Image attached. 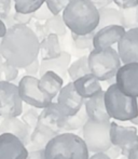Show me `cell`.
Wrapping results in <instances>:
<instances>
[{"label":"cell","instance_id":"6da1fadb","mask_svg":"<svg viewBox=\"0 0 138 159\" xmlns=\"http://www.w3.org/2000/svg\"><path fill=\"white\" fill-rule=\"evenodd\" d=\"M39 42L30 26L15 24L0 39V54L19 69L25 68L39 57Z\"/></svg>","mask_w":138,"mask_h":159},{"label":"cell","instance_id":"7a4b0ae2","mask_svg":"<svg viewBox=\"0 0 138 159\" xmlns=\"http://www.w3.org/2000/svg\"><path fill=\"white\" fill-rule=\"evenodd\" d=\"M62 16L70 33L78 35L95 32L99 22L98 9L91 0H71Z\"/></svg>","mask_w":138,"mask_h":159},{"label":"cell","instance_id":"3957f363","mask_svg":"<svg viewBox=\"0 0 138 159\" xmlns=\"http://www.w3.org/2000/svg\"><path fill=\"white\" fill-rule=\"evenodd\" d=\"M90 152L82 136L72 132L55 135L44 147V159H88Z\"/></svg>","mask_w":138,"mask_h":159},{"label":"cell","instance_id":"277c9868","mask_svg":"<svg viewBox=\"0 0 138 159\" xmlns=\"http://www.w3.org/2000/svg\"><path fill=\"white\" fill-rule=\"evenodd\" d=\"M105 106L110 119L118 121H131L138 115L137 98L124 94L115 82L105 91Z\"/></svg>","mask_w":138,"mask_h":159},{"label":"cell","instance_id":"5b68a950","mask_svg":"<svg viewBox=\"0 0 138 159\" xmlns=\"http://www.w3.org/2000/svg\"><path fill=\"white\" fill-rule=\"evenodd\" d=\"M91 74L99 81H107L115 77L118 69L122 65L119 53L112 47L93 48L88 55Z\"/></svg>","mask_w":138,"mask_h":159},{"label":"cell","instance_id":"8992f818","mask_svg":"<svg viewBox=\"0 0 138 159\" xmlns=\"http://www.w3.org/2000/svg\"><path fill=\"white\" fill-rule=\"evenodd\" d=\"M110 121L95 122L88 119L82 128V139L90 153L106 152L111 146Z\"/></svg>","mask_w":138,"mask_h":159},{"label":"cell","instance_id":"52a82bcc","mask_svg":"<svg viewBox=\"0 0 138 159\" xmlns=\"http://www.w3.org/2000/svg\"><path fill=\"white\" fill-rule=\"evenodd\" d=\"M23 113V101L13 82L0 80V117H19Z\"/></svg>","mask_w":138,"mask_h":159},{"label":"cell","instance_id":"ba28073f","mask_svg":"<svg viewBox=\"0 0 138 159\" xmlns=\"http://www.w3.org/2000/svg\"><path fill=\"white\" fill-rule=\"evenodd\" d=\"M38 80L39 78L37 77L25 75L19 81L17 88L23 103L29 106H34L38 109H42L48 106L52 102V100L39 89Z\"/></svg>","mask_w":138,"mask_h":159},{"label":"cell","instance_id":"9c48e42d","mask_svg":"<svg viewBox=\"0 0 138 159\" xmlns=\"http://www.w3.org/2000/svg\"><path fill=\"white\" fill-rule=\"evenodd\" d=\"M111 144L120 147L122 156H127L128 152L138 143L137 128L134 126H122L115 121H110Z\"/></svg>","mask_w":138,"mask_h":159},{"label":"cell","instance_id":"30bf717a","mask_svg":"<svg viewBox=\"0 0 138 159\" xmlns=\"http://www.w3.org/2000/svg\"><path fill=\"white\" fill-rule=\"evenodd\" d=\"M114 78L115 84L124 94L138 98V62L122 64Z\"/></svg>","mask_w":138,"mask_h":159},{"label":"cell","instance_id":"8fae6325","mask_svg":"<svg viewBox=\"0 0 138 159\" xmlns=\"http://www.w3.org/2000/svg\"><path fill=\"white\" fill-rule=\"evenodd\" d=\"M57 104L66 116L77 114L84 106V98L75 91L73 82H68L57 94Z\"/></svg>","mask_w":138,"mask_h":159},{"label":"cell","instance_id":"7c38bea8","mask_svg":"<svg viewBox=\"0 0 138 159\" xmlns=\"http://www.w3.org/2000/svg\"><path fill=\"white\" fill-rule=\"evenodd\" d=\"M28 154L26 145L16 135L0 134V159H26Z\"/></svg>","mask_w":138,"mask_h":159},{"label":"cell","instance_id":"4fadbf2b","mask_svg":"<svg viewBox=\"0 0 138 159\" xmlns=\"http://www.w3.org/2000/svg\"><path fill=\"white\" fill-rule=\"evenodd\" d=\"M117 44L122 64L138 62V27L125 30Z\"/></svg>","mask_w":138,"mask_h":159},{"label":"cell","instance_id":"5bb4252c","mask_svg":"<svg viewBox=\"0 0 138 159\" xmlns=\"http://www.w3.org/2000/svg\"><path fill=\"white\" fill-rule=\"evenodd\" d=\"M67 116L63 113L56 102H51L46 107L42 108L38 118V124L50 128L55 133L59 134L64 132V126Z\"/></svg>","mask_w":138,"mask_h":159},{"label":"cell","instance_id":"9a60e30c","mask_svg":"<svg viewBox=\"0 0 138 159\" xmlns=\"http://www.w3.org/2000/svg\"><path fill=\"white\" fill-rule=\"evenodd\" d=\"M125 30V28L121 25H109L95 30L93 37V48L101 49L112 47L120 41Z\"/></svg>","mask_w":138,"mask_h":159},{"label":"cell","instance_id":"2e32d148","mask_svg":"<svg viewBox=\"0 0 138 159\" xmlns=\"http://www.w3.org/2000/svg\"><path fill=\"white\" fill-rule=\"evenodd\" d=\"M84 107H85L86 114L88 119L95 122H105L110 121L108 113H107L106 106H105V91L101 90L92 98H86L84 101Z\"/></svg>","mask_w":138,"mask_h":159},{"label":"cell","instance_id":"e0dca14e","mask_svg":"<svg viewBox=\"0 0 138 159\" xmlns=\"http://www.w3.org/2000/svg\"><path fill=\"white\" fill-rule=\"evenodd\" d=\"M71 63V55L67 51H63L62 54L54 59L41 60L40 61L39 76L48 70H52L59 75L64 80L68 77V67Z\"/></svg>","mask_w":138,"mask_h":159},{"label":"cell","instance_id":"ac0fdd59","mask_svg":"<svg viewBox=\"0 0 138 159\" xmlns=\"http://www.w3.org/2000/svg\"><path fill=\"white\" fill-rule=\"evenodd\" d=\"M38 87L44 94H46L53 101L64 87V79L54 71L48 70L39 76Z\"/></svg>","mask_w":138,"mask_h":159},{"label":"cell","instance_id":"d6986e66","mask_svg":"<svg viewBox=\"0 0 138 159\" xmlns=\"http://www.w3.org/2000/svg\"><path fill=\"white\" fill-rule=\"evenodd\" d=\"M12 133L16 135L27 146L30 139V131L28 127L17 117L3 118L0 122V134Z\"/></svg>","mask_w":138,"mask_h":159},{"label":"cell","instance_id":"ffe728a7","mask_svg":"<svg viewBox=\"0 0 138 159\" xmlns=\"http://www.w3.org/2000/svg\"><path fill=\"white\" fill-rule=\"evenodd\" d=\"M55 135H57V133H55L50 128L43 126V125L37 124L36 128L32 131V133H30L29 143H28V145L26 147H27L28 152L44 149L46 144Z\"/></svg>","mask_w":138,"mask_h":159},{"label":"cell","instance_id":"44dd1931","mask_svg":"<svg viewBox=\"0 0 138 159\" xmlns=\"http://www.w3.org/2000/svg\"><path fill=\"white\" fill-rule=\"evenodd\" d=\"M73 86L75 89L84 100L92 98L99 91L103 90L101 88V81L95 77L92 74H88L82 77L78 78V79L73 80Z\"/></svg>","mask_w":138,"mask_h":159},{"label":"cell","instance_id":"7402d4cb","mask_svg":"<svg viewBox=\"0 0 138 159\" xmlns=\"http://www.w3.org/2000/svg\"><path fill=\"white\" fill-rule=\"evenodd\" d=\"M63 49L61 47L59 37L55 34H50L39 42V54L41 60L54 59L62 54Z\"/></svg>","mask_w":138,"mask_h":159},{"label":"cell","instance_id":"603a6c76","mask_svg":"<svg viewBox=\"0 0 138 159\" xmlns=\"http://www.w3.org/2000/svg\"><path fill=\"white\" fill-rule=\"evenodd\" d=\"M98 13L99 22L96 30L109 25H121V14H120V10H118V9L111 8V7H105V8L98 9Z\"/></svg>","mask_w":138,"mask_h":159},{"label":"cell","instance_id":"cb8c5ba5","mask_svg":"<svg viewBox=\"0 0 138 159\" xmlns=\"http://www.w3.org/2000/svg\"><path fill=\"white\" fill-rule=\"evenodd\" d=\"M91 74L90 66H88V55H82L75 62H71L68 67V76L71 81L82 77L84 75Z\"/></svg>","mask_w":138,"mask_h":159},{"label":"cell","instance_id":"d4e9b609","mask_svg":"<svg viewBox=\"0 0 138 159\" xmlns=\"http://www.w3.org/2000/svg\"><path fill=\"white\" fill-rule=\"evenodd\" d=\"M44 27H45V32L48 35L50 34H55L59 38L64 37L67 34V26H66L65 22L63 20L62 14H56L52 15L51 17H49L46 21L43 22Z\"/></svg>","mask_w":138,"mask_h":159},{"label":"cell","instance_id":"484cf974","mask_svg":"<svg viewBox=\"0 0 138 159\" xmlns=\"http://www.w3.org/2000/svg\"><path fill=\"white\" fill-rule=\"evenodd\" d=\"M88 120V116L86 114L85 107H82L77 114L72 116H67L65 121V126H64V132H72L78 131V130L83 128L86 121Z\"/></svg>","mask_w":138,"mask_h":159},{"label":"cell","instance_id":"4316f807","mask_svg":"<svg viewBox=\"0 0 138 159\" xmlns=\"http://www.w3.org/2000/svg\"><path fill=\"white\" fill-rule=\"evenodd\" d=\"M119 10L121 14V25L126 30L138 27V7Z\"/></svg>","mask_w":138,"mask_h":159},{"label":"cell","instance_id":"83f0119b","mask_svg":"<svg viewBox=\"0 0 138 159\" xmlns=\"http://www.w3.org/2000/svg\"><path fill=\"white\" fill-rule=\"evenodd\" d=\"M14 10L19 13L32 14L44 3V0H12Z\"/></svg>","mask_w":138,"mask_h":159},{"label":"cell","instance_id":"f1b7e54d","mask_svg":"<svg viewBox=\"0 0 138 159\" xmlns=\"http://www.w3.org/2000/svg\"><path fill=\"white\" fill-rule=\"evenodd\" d=\"M95 32L84 34V35H78L75 33H70L71 41L75 48L79 50H92L93 49V37Z\"/></svg>","mask_w":138,"mask_h":159},{"label":"cell","instance_id":"f546056e","mask_svg":"<svg viewBox=\"0 0 138 159\" xmlns=\"http://www.w3.org/2000/svg\"><path fill=\"white\" fill-rule=\"evenodd\" d=\"M39 111L38 108H36L34 106H29L27 108H24L23 106V113H22V121L28 127L30 133L35 129L36 126L38 124V118H39Z\"/></svg>","mask_w":138,"mask_h":159},{"label":"cell","instance_id":"4dcf8cb0","mask_svg":"<svg viewBox=\"0 0 138 159\" xmlns=\"http://www.w3.org/2000/svg\"><path fill=\"white\" fill-rule=\"evenodd\" d=\"M71 0H44L45 4L50 9V11L52 12L53 15L62 14L64 9L67 7V4Z\"/></svg>","mask_w":138,"mask_h":159},{"label":"cell","instance_id":"1f68e13d","mask_svg":"<svg viewBox=\"0 0 138 159\" xmlns=\"http://www.w3.org/2000/svg\"><path fill=\"white\" fill-rule=\"evenodd\" d=\"M2 76L4 77L6 81H14L19 77V68L8 63L6 61H3V64H2Z\"/></svg>","mask_w":138,"mask_h":159},{"label":"cell","instance_id":"d6a6232c","mask_svg":"<svg viewBox=\"0 0 138 159\" xmlns=\"http://www.w3.org/2000/svg\"><path fill=\"white\" fill-rule=\"evenodd\" d=\"M52 12L50 11V9L48 8V6L44 2L41 7H40L38 10H36L34 13H32V16H34V20H37V21L40 22H44L49 19V17L52 16Z\"/></svg>","mask_w":138,"mask_h":159},{"label":"cell","instance_id":"836d02e7","mask_svg":"<svg viewBox=\"0 0 138 159\" xmlns=\"http://www.w3.org/2000/svg\"><path fill=\"white\" fill-rule=\"evenodd\" d=\"M32 27H30V28L35 32L37 38L39 39V41L48 36V34L45 32V27H44L43 22H40V21H37V20L32 19Z\"/></svg>","mask_w":138,"mask_h":159},{"label":"cell","instance_id":"e575fe53","mask_svg":"<svg viewBox=\"0 0 138 159\" xmlns=\"http://www.w3.org/2000/svg\"><path fill=\"white\" fill-rule=\"evenodd\" d=\"M12 0H0V20L4 21L11 13Z\"/></svg>","mask_w":138,"mask_h":159},{"label":"cell","instance_id":"d590c367","mask_svg":"<svg viewBox=\"0 0 138 159\" xmlns=\"http://www.w3.org/2000/svg\"><path fill=\"white\" fill-rule=\"evenodd\" d=\"M25 74L28 76H34L37 77L39 75V70H40V61L39 59H36L34 62H32L29 65L25 67Z\"/></svg>","mask_w":138,"mask_h":159},{"label":"cell","instance_id":"8d00e7d4","mask_svg":"<svg viewBox=\"0 0 138 159\" xmlns=\"http://www.w3.org/2000/svg\"><path fill=\"white\" fill-rule=\"evenodd\" d=\"M113 2L119 9H130L138 7V0H115Z\"/></svg>","mask_w":138,"mask_h":159},{"label":"cell","instance_id":"74e56055","mask_svg":"<svg viewBox=\"0 0 138 159\" xmlns=\"http://www.w3.org/2000/svg\"><path fill=\"white\" fill-rule=\"evenodd\" d=\"M105 153H106L111 159H118L119 157H121L122 156L121 148L118 147V146H115V145H111V146L109 147Z\"/></svg>","mask_w":138,"mask_h":159},{"label":"cell","instance_id":"f35d334b","mask_svg":"<svg viewBox=\"0 0 138 159\" xmlns=\"http://www.w3.org/2000/svg\"><path fill=\"white\" fill-rule=\"evenodd\" d=\"M26 159H44V149L29 152Z\"/></svg>","mask_w":138,"mask_h":159},{"label":"cell","instance_id":"ab89813d","mask_svg":"<svg viewBox=\"0 0 138 159\" xmlns=\"http://www.w3.org/2000/svg\"><path fill=\"white\" fill-rule=\"evenodd\" d=\"M91 1L94 3V6L96 7L97 9H101V8H105V7H109L113 2L112 0H91Z\"/></svg>","mask_w":138,"mask_h":159},{"label":"cell","instance_id":"60d3db41","mask_svg":"<svg viewBox=\"0 0 138 159\" xmlns=\"http://www.w3.org/2000/svg\"><path fill=\"white\" fill-rule=\"evenodd\" d=\"M127 159H138V143L128 152Z\"/></svg>","mask_w":138,"mask_h":159},{"label":"cell","instance_id":"b9f144b4","mask_svg":"<svg viewBox=\"0 0 138 159\" xmlns=\"http://www.w3.org/2000/svg\"><path fill=\"white\" fill-rule=\"evenodd\" d=\"M88 159H111V158L105 152H99V153H94L91 157H88Z\"/></svg>","mask_w":138,"mask_h":159},{"label":"cell","instance_id":"7bdbcfd3","mask_svg":"<svg viewBox=\"0 0 138 159\" xmlns=\"http://www.w3.org/2000/svg\"><path fill=\"white\" fill-rule=\"evenodd\" d=\"M6 30H8V27H6V25L4 24V22L2 21V20H0V39L6 35Z\"/></svg>","mask_w":138,"mask_h":159},{"label":"cell","instance_id":"ee69618b","mask_svg":"<svg viewBox=\"0 0 138 159\" xmlns=\"http://www.w3.org/2000/svg\"><path fill=\"white\" fill-rule=\"evenodd\" d=\"M2 64H3V57L0 54V80H2Z\"/></svg>","mask_w":138,"mask_h":159},{"label":"cell","instance_id":"f6af8a7d","mask_svg":"<svg viewBox=\"0 0 138 159\" xmlns=\"http://www.w3.org/2000/svg\"><path fill=\"white\" fill-rule=\"evenodd\" d=\"M137 104H138V98H137ZM131 124L132 125H134V126H138V115H137V117L136 118H134L133 120H131Z\"/></svg>","mask_w":138,"mask_h":159},{"label":"cell","instance_id":"bcb514c9","mask_svg":"<svg viewBox=\"0 0 138 159\" xmlns=\"http://www.w3.org/2000/svg\"><path fill=\"white\" fill-rule=\"evenodd\" d=\"M118 159H127V156H121V157H119Z\"/></svg>","mask_w":138,"mask_h":159},{"label":"cell","instance_id":"7dc6e473","mask_svg":"<svg viewBox=\"0 0 138 159\" xmlns=\"http://www.w3.org/2000/svg\"><path fill=\"white\" fill-rule=\"evenodd\" d=\"M136 128H137V133H138V126H137Z\"/></svg>","mask_w":138,"mask_h":159},{"label":"cell","instance_id":"c3c4849f","mask_svg":"<svg viewBox=\"0 0 138 159\" xmlns=\"http://www.w3.org/2000/svg\"><path fill=\"white\" fill-rule=\"evenodd\" d=\"M112 1H115V0H112Z\"/></svg>","mask_w":138,"mask_h":159}]
</instances>
